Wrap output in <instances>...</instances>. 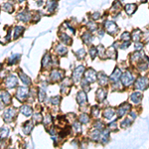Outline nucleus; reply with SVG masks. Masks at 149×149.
Instances as JSON below:
<instances>
[{
  "mask_svg": "<svg viewBox=\"0 0 149 149\" xmlns=\"http://www.w3.org/2000/svg\"><path fill=\"white\" fill-rule=\"evenodd\" d=\"M129 45H130V42H129V41H124V42L122 43V45L120 46V48H121V49H126V48L129 47Z\"/></svg>",
  "mask_w": 149,
  "mask_h": 149,
  "instance_id": "43",
  "label": "nucleus"
},
{
  "mask_svg": "<svg viewBox=\"0 0 149 149\" xmlns=\"http://www.w3.org/2000/svg\"><path fill=\"white\" fill-rule=\"evenodd\" d=\"M16 18L18 21H21V22H30L32 21V14L29 12V11H26V10H23V11H20L18 14H17V16H16Z\"/></svg>",
  "mask_w": 149,
  "mask_h": 149,
  "instance_id": "2",
  "label": "nucleus"
},
{
  "mask_svg": "<svg viewBox=\"0 0 149 149\" xmlns=\"http://www.w3.org/2000/svg\"><path fill=\"white\" fill-rule=\"evenodd\" d=\"M85 79H86L88 81H90V83L95 81V80H96V75H95V70H93V69L88 70L86 72V74H85Z\"/></svg>",
  "mask_w": 149,
  "mask_h": 149,
  "instance_id": "7",
  "label": "nucleus"
},
{
  "mask_svg": "<svg viewBox=\"0 0 149 149\" xmlns=\"http://www.w3.org/2000/svg\"><path fill=\"white\" fill-rule=\"evenodd\" d=\"M121 7H122V5L121 3H120V1H119V0H115L112 3V6H111V8H110V11H111V12H112V11L117 12V11H119V10L121 9Z\"/></svg>",
  "mask_w": 149,
  "mask_h": 149,
  "instance_id": "24",
  "label": "nucleus"
},
{
  "mask_svg": "<svg viewBox=\"0 0 149 149\" xmlns=\"http://www.w3.org/2000/svg\"><path fill=\"white\" fill-rule=\"evenodd\" d=\"M107 56H109V58H112V59H115V53H116V50H115V47L112 46V47H110L109 50H107Z\"/></svg>",
  "mask_w": 149,
  "mask_h": 149,
  "instance_id": "30",
  "label": "nucleus"
},
{
  "mask_svg": "<svg viewBox=\"0 0 149 149\" xmlns=\"http://www.w3.org/2000/svg\"><path fill=\"white\" fill-rule=\"evenodd\" d=\"M25 1H26V0H18V2H19V3H24Z\"/></svg>",
  "mask_w": 149,
  "mask_h": 149,
  "instance_id": "50",
  "label": "nucleus"
},
{
  "mask_svg": "<svg viewBox=\"0 0 149 149\" xmlns=\"http://www.w3.org/2000/svg\"><path fill=\"white\" fill-rule=\"evenodd\" d=\"M74 128H75V130L77 131V132H80V131H81V124L76 122V123L74 124Z\"/></svg>",
  "mask_w": 149,
  "mask_h": 149,
  "instance_id": "46",
  "label": "nucleus"
},
{
  "mask_svg": "<svg viewBox=\"0 0 149 149\" xmlns=\"http://www.w3.org/2000/svg\"><path fill=\"white\" fill-rule=\"evenodd\" d=\"M3 109V104L0 101V109Z\"/></svg>",
  "mask_w": 149,
  "mask_h": 149,
  "instance_id": "52",
  "label": "nucleus"
},
{
  "mask_svg": "<svg viewBox=\"0 0 149 149\" xmlns=\"http://www.w3.org/2000/svg\"><path fill=\"white\" fill-rule=\"evenodd\" d=\"M120 39H121L122 41H129L131 39V34L129 33V32H123L122 33L121 37H120Z\"/></svg>",
  "mask_w": 149,
  "mask_h": 149,
  "instance_id": "34",
  "label": "nucleus"
},
{
  "mask_svg": "<svg viewBox=\"0 0 149 149\" xmlns=\"http://www.w3.org/2000/svg\"><path fill=\"white\" fill-rule=\"evenodd\" d=\"M86 28L89 29V31L91 33V32H96L99 31V24L96 23V21L95 20H90L89 22L86 24Z\"/></svg>",
  "mask_w": 149,
  "mask_h": 149,
  "instance_id": "9",
  "label": "nucleus"
},
{
  "mask_svg": "<svg viewBox=\"0 0 149 149\" xmlns=\"http://www.w3.org/2000/svg\"><path fill=\"white\" fill-rule=\"evenodd\" d=\"M83 40H84V42H85L86 44H90V43L93 42V40H94V37L90 34V31H88L86 32V33H84V35H83Z\"/></svg>",
  "mask_w": 149,
  "mask_h": 149,
  "instance_id": "21",
  "label": "nucleus"
},
{
  "mask_svg": "<svg viewBox=\"0 0 149 149\" xmlns=\"http://www.w3.org/2000/svg\"><path fill=\"white\" fill-rule=\"evenodd\" d=\"M25 30V28L21 26V25H17L14 27V33H13V38L14 39H18L19 37L23 34V32Z\"/></svg>",
  "mask_w": 149,
  "mask_h": 149,
  "instance_id": "11",
  "label": "nucleus"
},
{
  "mask_svg": "<svg viewBox=\"0 0 149 149\" xmlns=\"http://www.w3.org/2000/svg\"><path fill=\"white\" fill-rule=\"evenodd\" d=\"M109 81V78L104 75V73H100L99 75V83L100 86H106Z\"/></svg>",
  "mask_w": 149,
  "mask_h": 149,
  "instance_id": "22",
  "label": "nucleus"
},
{
  "mask_svg": "<svg viewBox=\"0 0 149 149\" xmlns=\"http://www.w3.org/2000/svg\"><path fill=\"white\" fill-rule=\"evenodd\" d=\"M77 56L79 59H84V57L86 56V52H85V50L84 49H81L79 52H77Z\"/></svg>",
  "mask_w": 149,
  "mask_h": 149,
  "instance_id": "37",
  "label": "nucleus"
},
{
  "mask_svg": "<svg viewBox=\"0 0 149 149\" xmlns=\"http://www.w3.org/2000/svg\"><path fill=\"white\" fill-rule=\"evenodd\" d=\"M130 109V105L127 104H123L121 106H119L117 109V116L118 117H122L125 115V113H127V111Z\"/></svg>",
  "mask_w": 149,
  "mask_h": 149,
  "instance_id": "8",
  "label": "nucleus"
},
{
  "mask_svg": "<svg viewBox=\"0 0 149 149\" xmlns=\"http://www.w3.org/2000/svg\"><path fill=\"white\" fill-rule=\"evenodd\" d=\"M99 107H96V106L93 107V109H91V114H93L94 116L97 117V116H99Z\"/></svg>",
  "mask_w": 149,
  "mask_h": 149,
  "instance_id": "39",
  "label": "nucleus"
},
{
  "mask_svg": "<svg viewBox=\"0 0 149 149\" xmlns=\"http://www.w3.org/2000/svg\"><path fill=\"white\" fill-rule=\"evenodd\" d=\"M19 76H20V79H21V81H23V83H24V84H25V85H29V84H30V79H29V77H27V76H26V75H24V74H23V73H20V74H19Z\"/></svg>",
  "mask_w": 149,
  "mask_h": 149,
  "instance_id": "31",
  "label": "nucleus"
},
{
  "mask_svg": "<svg viewBox=\"0 0 149 149\" xmlns=\"http://www.w3.org/2000/svg\"><path fill=\"white\" fill-rule=\"evenodd\" d=\"M21 112L26 116H30L32 114V109L29 105H23L21 107Z\"/></svg>",
  "mask_w": 149,
  "mask_h": 149,
  "instance_id": "27",
  "label": "nucleus"
},
{
  "mask_svg": "<svg viewBox=\"0 0 149 149\" xmlns=\"http://www.w3.org/2000/svg\"><path fill=\"white\" fill-rule=\"evenodd\" d=\"M121 81L124 86H129L134 81V77L130 72H126L123 74V76H121Z\"/></svg>",
  "mask_w": 149,
  "mask_h": 149,
  "instance_id": "4",
  "label": "nucleus"
},
{
  "mask_svg": "<svg viewBox=\"0 0 149 149\" xmlns=\"http://www.w3.org/2000/svg\"><path fill=\"white\" fill-rule=\"evenodd\" d=\"M0 97L1 99L3 100V102L6 104H10V100H11V96L10 95L7 93V91H1V94H0Z\"/></svg>",
  "mask_w": 149,
  "mask_h": 149,
  "instance_id": "23",
  "label": "nucleus"
},
{
  "mask_svg": "<svg viewBox=\"0 0 149 149\" xmlns=\"http://www.w3.org/2000/svg\"><path fill=\"white\" fill-rule=\"evenodd\" d=\"M104 30L109 33V35H116L119 31V28L118 26L115 24L114 21H111V20H105L104 22Z\"/></svg>",
  "mask_w": 149,
  "mask_h": 149,
  "instance_id": "1",
  "label": "nucleus"
},
{
  "mask_svg": "<svg viewBox=\"0 0 149 149\" xmlns=\"http://www.w3.org/2000/svg\"><path fill=\"white\" fill-rule=\"evenodd\" d=\"M27 95H28V90L27 89H25V88H19L18 91H17V94H16V96H17L20 100L24 99L26 96H27Z\"/></svg>",
  "mask_w": 149,
  "mask_h": 149,
  "instance_id": "15",
  "label": "nucleus"
},
{
  "mask_svg": "<svg viewBox=\"0 0 149 149\" xmlns=\"http://www.w3.org/2000/svg\"><path fill=\"white\" fill-rule=\"evenodd\" d=\"M141 99H142V95H141V93H138V91H135V93H133V94L130 95L131 101L135 104H139Z\"/></svg>",
  "mask_w": 149,
  "mask_h": 149,
  "instance_id": "16",
  "label": "nucleus"
},
{
  "mask_svg": "<svg viewBox=\"0 0 149 149\" xmlns=\"http://www.w3.org/2000/svg\"><path fill=\"white\" fill-rule=\"evenodd\" d=\"M15 114H16V111L14 109H7L4 113V118L6 121H11L14 117H15Z\"/></svg>",
  "mask_w": 149,
  "mask_h": 149,
  "instance_id": "10",
  "label": "nucleus"
},
{
  "mask_svg": "<svg viewBox=\"0 0 149 149\" xmlns=\"http://www.w3.org/2000/svg\"><path fill=\"white\" fill-rule=\"evenodd\" d=\"M51 79L52 81H60L61 79H63V72L61 71H58V70H54L52 74H51Z\"/></svg>",
  "mask_w": 149,
  "mask_h": 149,
  "instance_id": "12",
  "label": "nucleus"
},
{
  "mask_svg": "<svg viewBox=\"0 0 149 149\" xmlns=\"http://www.w3.org/2000/svg\"><path fill=\"white\" fill-rule=\"evenodd\" d=\"M116 126H117L116 122H111V123H110V124L109 125V127H110L111 129H115V128H116Z\"/></svg>",
  "mask_w": 149,
  "mask_h": 149,
  "instance_id": "49",
  "label": "nucleus"
},
{
  "mask_svg": "<svg viewBox=\"0 0 149 149\" xmlns=\"http://www.w3.org/2000/svg\"><path fill=\"white\" fill-rule=\"evenodd\" d=\"M120 77H121V72H120L119 69L116 68L114 70V72L111 74V76H110L109 79H110V81H117Z\"/></svg>",
  "mask_w": 149,
  "mask_h": 149,
  "instance_id": "18",
  "label": "nucleus"
},
{
  "mask_svg": "<svg viewBox=\"0 0 149 149\" xmlns=\"http://www.w3.org/2000/svg\"><path fill=\"white\" fill-rule=\"evenodd\" d=\"M142 38V32L140 29H134L132 33H131V39L135 41V42H138Z\"/></svg>",
  "mask_w": 149,
  "mask_h": 149,
  "instance_id": "14",
  "label": "nucleus"
},
{
  "mask_svg": "<svg viewBox=\"0 0 149 149\" xmlns=\"http://www.w3.org/2000/svg\"><path fill=\"white\" fill-rule=\"evenodd\" d=\"M140 2H141V3H146L147 0H140Z\"/></svg>",
  "mask_w": 149,
  "mask_h": 149,
  "instance_id": "51",
  "label": "nucleus"
},
{
  "mask_svg": "<svg viewBox=\"0 0 149 149\" xmlns=\"http://www.w3.org/2000/svg\"><path fill=\"white\" fill-rule=\"evenodd\" d=\"M105 96H106V93H105V90H97V93H96V99H97L99 101H102V100L105 99Z\"/></svg>",
  "mask_w": 149,
  "mask_h": 149,
  "instance_id": "28",
  "label": "nucleus"
},
{
  "mask_svg": "<svg viewBox=\"0 0 149 149\" xmlns=\"http://www.w3.org/2000/svg\"><path fill=\"white\" fill-rule=\"evenodd\" d=\"M56 52L57 53H59L60 55H66V53H67V48L66 47H64L63 45H59L58 47H57V49H56Z\"/></svg>",
  "mask_w": 149,
  "mask_h": 149,
  "instance_id": "32",
  "label": "nucleus"
},
{
  "mask_svg": "<svg viewBox=\"0 0 149 149\" xmlns=\"http://www.w3.org/2000/svg\"><path fill=\"white\" fill-rule=\"evenodd\" d=\"M137 10V4L135 3H128L124 5V11L128 16H132Z\"/></svg>",
  "mask_w": 149,
  "mask_h": 149,
  "instance_id": "6",
  "label": "nucleus"
},
{
  "mask_svg": "<svg viewBox=\"0 0 149 149\" xmlns=\"http://www.w3.org/2000/svg\"><path fill=\"white\" fill-rule=\"evenodd\" d=\"M134 48H135V50H141L143 48V44H142V43H139V41H138V42H136Z\"/></svg>",
  "mask_w": 149,
  "mask_h": 149,
  "instance_id": "44",
  "label": "nucleus"
},
{
  "mask_svg": "<svg viewBox=\"0 0 149 149\" xmlns=\"http://www.w3.org/2000/svg\"><path fill=\"white\" fill-rule=\"evenodd\" d=\"M90 57H91L93 59H95V56H96V53H97V49H96L95 47H90Z\"/></svg>",
  "mask_w": 149,
  "mask_h": 149,
  "instance_id": "35",
  "label": "nucleus"
},
{
  "mask_svg": "<svg viewBox=\"0 0 149 149\" xmlns=\"http://www.w3.org/2000/svg\"><path fill=\"white\" fill-rule=\"evenodd\" d=\"M130 124H131V120H130V119H128V118H126L124 121H122L121 126L122 127H128Z\"/></svg>",
  "mask_w": 149,
  "mask_h": 149,
  "instance_id": "42",
  "label": "nucleus"
},
{
  "mask_svg": "<svg viewBox=\"0 0 149 149\" xmlns=\"http://www.w3.org/2000/svg\"><path fill=\"white\" fill-rule=\"evenodd\" d=\"M34 119H35L36 121L40 122L41 120H42V116H41L40 113H36V114H35V116H34Z\"/></svg>",
  "mask_w": 149,
  "mask_h": 149,
  "instance_id": "48",
  "label": "nucleus"
},
{
  "mask_svg": "<svg viewBox=\"0 0 149 149\" xmlns=\"http://www.w3.org/2000/svg\"><path fill=\"white\" fill-rule=\"evenodd\" d=\"M60 39L62 41V43L66 44V45H70V44L72 43V38L69 36V35H67L66 33L60 34Z\"/></svg>",
  "mask_w": 149,
  "mask_h": 149,
  "instance_id": "17",
  "label": "nucleus"
},
{
  "mask_svg": "<svg viewBox=\"0 0 149 149\" xmlns=\"http://www.w3.org/2000/svg\"><path fill=\"white\" fill-rule=\"evenodd\" d=\"M78 102L80 104H85L86 102V95L85 94V91H80L77 95Z\"/></svg>",
  "mask_w": 149,
  "mask_h": 149,
  "instance_id": "19",
  "label": "nucleus"
},
{
  "mask_svg": "<svg viewBox=\"0 0 149 149\" xmlns=\"http://www.w3.org/2000/svg\"><path fill=\"white\" fill-rule=\"evenodd\" d=\"M148 86H149V80L145 77L139 78L135 83V88L141 90H144L145 89H147Z\"/></svg>",
  "mask_w": 149,
  "mask_h": 149,
  "instance_id": "3",
  "label": "nucleus"
},
{
  "mask_svg": "<svg viewBox=\"0 0 149 149\" xmlns=\"http://www.w3.org/2000/svg\"><path fill=\"white\" fill-rule=\"evenodd\" d=\"M50 63V56L49 55H46L45 57H44V59H43V67H47V65Z\"/></svg>",
  "mask_w": 149,
  "mask_h": 149,
  "instance_id": "41",
  "label": "nucleus"
},
{
  "mask_svg": "<svg viewBox=\"0 0 149 149\" xmlns=\"http://www.w3.org/2000/svg\"><path fill=\"white\" fill-rule=\"evenodd\" d=\"M100 138H101V142L105 144L107 141H109V130H104L101 134H100Z\"/></svg>",
  "mask_w": 149,
  "mask_h": 149,
  "instance_id": "29",
  "label": "nucleus"
},
{
  "mask_svg": "<svg viewBox=\"0 0 149 149\" xmlns=\"http://www.w3.org/2000/svg\"><path fill=\"white\" fill-rule=\"evenodd\" d=\"M60 102V96H55L52 99V104H58Z\"/></svg>",
  "mask_w": 149,
  "mask_h": 149,
  "instance_id": "45",
  "label": "nucleus"
},
{
  "mask_svg": "<svg viewBox=\"0 0 149 149\" xmlns=\"http://www.w3.org/2000/svg\"><path fill=\"white\" fill-rule=\"evenodd\" d=\"M17 85V80L14 76H10L7 80H6V86L8 88H14Z\"/></svg>",
  "mask_w": 149,
  "mask_h": 149,
  "instance_id": "20",
  "label": "nucleus"
},
{
  "mask_svg": "<svg viewBox=\"0 0 149 149\" xmlns=\"http://www.w3.org/2000/svg\"><path fill=\"white\" fill-rule=\"evenodd\" d=\"M99 136H100V134H99V131H93V133H91V139H94L95 141H96L97 140V138H99Z\"/></svg>",
  "mask_w": 149,
  "mask_h": 149,
  "instance_id": "40",
  "label": "nucleus"
},
{
  "mask_svg": "<svg viewBox=\"0 0 149 149\" xmlns=\"http://www.w3.org/2000/svg\"><path fill=\"white\" fill-rule=\"evenodd\" d=\"M2 9L4 10V11H6V12H8V13H12L14 10V5L11 4L9 2H6V3H4V4L2 5Z\"/></svg>",
  "mask_w": 149,
  "mask_h": 149,
  "instance_id": "26",
  "label": "nucleus"
},
{
  "mask_svg": "<svg viewBox=\"0 0 149 149\" xmlns=\"http://www.w3.org/2000/svg\"><path fill=\"white\" fill-rule=\"evenodd\" d=\"M114 113H115V111L112 109H106L104 111V116L106 119H111L114 116Z\"/></svg>",
  "mask_w": 149,
  "mask_h": 149,
  "instance_id": "25",
  "label": "nucleus"
},
{
  "mask_svg": "<svg viewBox=\"0 0 149 149\" xmlns=\"http://www.w3.org/2000/svg\"><path fill=\"white\" fill-rule=\"evenodd\" d=\"M91 18H93V20L96 21V20H99V19L101 18V13H99V12H95V13L91 14Z\"/></svg>",
  "mask_w": 149,
  "mask_h": 149,
  "instance_id": "38",
  "label": "nucleus"
},
{
  "mask_svg": "<svg viewBox=\"0 0 149 149\" xmlns=\"http://www.w3.org/2000/svg\"><path fill=\"white\" fill-rule=\"evenodd\" d=\"M89 120H90V118H89V116H88L86 114H83V115L80 116V121H81V123H88Z\"/></svg>",
  "mask_w": 149,
  "mask_h": 149,
  "instance_id": "36",
  "label": "nucleus"
},
{
  "mask_svg": "<svg viewBox=\"0 0 149 149\" xmlns=\"http://www.w3.org/2000/svg\"><path fill=\"white\" fill-rule=\"evenodd\" d=\"M58 7V0H48L45 4V8L49 13H53Z\"/></svg>",
  "mask_w": 149,
  "mask_h": 149,
  "instance_id": "5",
  "label": "nucleus"
},
{
  "mask_svg": "<svg viewBox=\"0 0 149 149\" xmlns=\"http://www.w3.org/2000/svg\"><path fill=\"white\" fill-rule=\"evenodd\" d=\"M32 127H33L32 122H27V123H25V125L23 127V131H24L26 134H28V133L32 130Z\"/></svg>",
  "mask_w": 149,
  "mask_h": 149,
  "instance_id": "33",
  "label": "nucleus"
},
{
  "mask_svg": "<svg viewBox=\"0 0 149 149\" xmlns=\"http://www.w3.org/2000/svg\"><path fill=\"white\" fill-rule=\"evenodd\" d=\"M83 73H84V67H83V66H81V67H79V68H77L75 70L74 75H73L75 81H79L81 80V76Z\"/></svg>",
  "mask_w": 149,
  "mask_h": 149,
  "instance_id": "13",
  "label": "nucleus"
},
{
  "mask_svg": "<svg viewBox=\"0 0 149 149\" xmlns=\"http://www.w3.org/2000/svg\"><path fill=\"white\" fill-rule=\"evenodd\" d=\"M95 128H97V129H99V130H100V129H102V128H104V125H102V122H101V121L96 122V124H95Z\"/></svg>",
  "mask_w": 149,
  "mask_h": 149,
  "instance_id": "47",
  "label": "nucleus"
}]
</instances>
